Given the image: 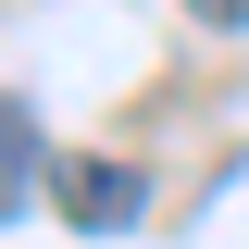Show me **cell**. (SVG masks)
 <instances>
[{
  "mask_svg": "<svg viewBox=\"0 0 249 249\" xmlns=\"http://www.w3.org/2000/svg\"><path fill=\"white\" fill-rule=\"evenodd\" d=\"M187 13H199V25H249V0H187Z\"/></svg>",
  "mask_w": 249,
  "mask_h": 249,
  "instance_id": "cell-3",
  "label": "cell"
},
{
  "mask_svg": "<svg viewBox=\"0 0 249 249\" xmlns=\"http://www.w3.org/2000/svg\"><path fill=\"white\" fill-rule=\"evenodd\" d=\"M37 175H50V162H37V112H25V100H0V224L37 199Z\"/></svg>",
  "mask_w": 249,
  "mask_h": 249,
  "instance_id": "cell-2",
  "label": "cell"
},
{
  "mask_svg": "<svg viewBox=\"0 0 249 249\" xmlns=\"http://www.w3.org/2000/svg\"><path fill=\"white\" fill-rule=\"evenodd\" d=\"M50 212L75 237H124V224L150 212V175L137 162H50Z\"/></svg>",
  "mask_w": 249,
  "mask_h": 249,
  "instance_id": "cell-1",
  "label": "cell"
}]
</instances>
